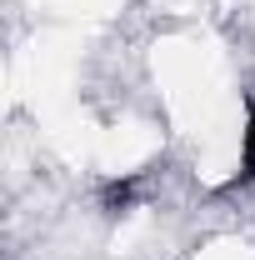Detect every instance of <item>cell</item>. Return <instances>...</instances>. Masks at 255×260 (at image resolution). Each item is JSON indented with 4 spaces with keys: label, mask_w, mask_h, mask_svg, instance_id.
Instances as JSON below:
<instances>
[{
    "label": "cell",
    "mask_w": 255,
    "mask_h": 260,
    "mask_svg": "<svg viewBox=\"0 0 255 260\" xmlns=\"http://www.w3.org/2000/svg\"><path fill=\"white\" fill-rule=\"evenodd\" d=\"M130 200H135V185H130V180H110V185H105V210H110V215H120Z\"/></svg>",
    "instance_id": "obj_1"
},
{
    "label": "cell",
    "mask_w": 255,
    "mask_h": 260,
    "mask_svg": "<svg viewBox=\"0 0 255 260\" xmlns=\"http://www.w3.org/2000/svg\"><path fill=\"white\" fill-rule=\"evenodd\" d=\"M240 180L255 185V120L245 125V135H240Z\"/></svg>",
    "instance_id": "obj_2"
}]
</instances>
